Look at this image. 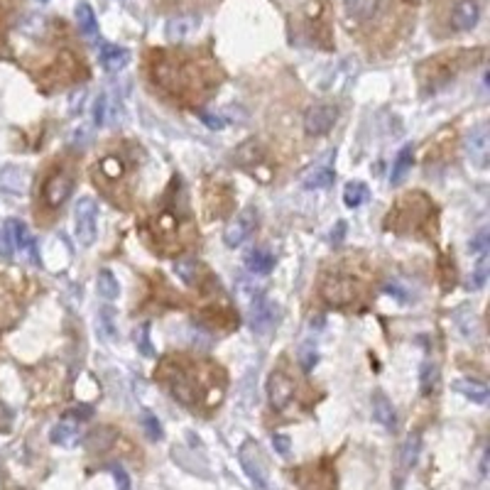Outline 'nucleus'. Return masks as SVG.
<instances>
[{"label":"nucleus","mask_w":490,"mask_h":490,"mask_svg":"<svg viewBox=\"0 0 490 490\" xmlns=\"http://www.w3.org/2000/svg\"><path fill=\"white\" fill-rule=\"evenodd\" d=\"M245 265H248V270L253 272V275H267V272L275 267V255L267 248H255L248 253Z\"/></svg>","instance_id":"obj_20"},{"label":"nucleus","mask_w":490,"mask_h":490,"mask_svg":"<svg viewBox=\"0 0 490 490\" xmlns=\"http://www.w3.org/2000/svg\"><path fill=\"white\" fill-rule=\"evenodd\" d=\"M28 182H30V176L22 170H15V167H8L3 179H0V184H3L8 192H15V194L25 192V189H28Z\"/></svg>","instance_id":"obj_25"},{"label":"nucleus","mask_w":490,"mask_h":490,"mask_svg":"<svg viewBox=\"0 0 490 490\" xmlns=\"http://www.w3.org/2000/svg\"><path fill=\"white\" fill-rule=\"evenodd\" d=\"M272 447H275V451L280 453V456H287L289 449H292V439L285 436V434H275L272 436Z\"/></svg>","instance_id":"obj_39"},{"label":"nucleus","mask_w":490,"mask_h":490,"mask_svg":"<svg viewBox=\"0 0 490 490\" xmlns=\"http://www.w3.org/2000/svg\"><path fill=\"white\" fill-rule=\"evenodd\" d=\"M91 414H94V409H91V407H76V409H72V412H69V417H74V419H79V422H83V419H88Z\"/></svg>","instance_id":"obj_43"},{"label":"nucleus","mask_w":490,"mask_h":490,"mask_svg":"<svg viewBox=\"0 0 490 490\" xmlns=\"http://www.w3.org/2000/svg\"><path fill=\"white\" fill-rule=\"evenodd\" d=\"M74 231H76L79 245H83V248L94 245L96 236H99V209H96V201L91 196H83L76 201V209H74Z\"/></svg>","instance_id":"obj_1"},{"label":"nucleus","mask_w":490,"mask_h":490,"mask_svg":"<svg viewBox=\"0 0 490 490\" xmlns=\"http://www.w3.org/2000/svg\"><path fill=\"white\" fill-rule=\"evenodd\" d=\"M258 226V209L255 206H245L236 214V218L231 221L223 231V243H226L228 248H238L243 243L248 241L250 233L255 231Z\"/></svg>","instance_id":"obj_3"},{"label":"nucleus","mask_w":490,"mask_h":490,"mask_svg":"<svg viewBox=\"0 0 490 490\" xmlns=\"http://www.w3.org/2000/svg\"><path fill=\"white\" fill-rule=\"evenodd\" d=\"M373 419L382 427V429L397 431V412H395V407H392L390 400H387V395L380 390L373 392Z\"/></svg>","instance_id":"obj_15"},{"label":"nucleus","mask_w":490,"mask_h":490,"mask_svg":"<svg viewBox=\"0 0 490 490\" xmlns=\"http://www.w3.org/2000/svg\"><path fill=\"white\" fill-rule=\"evenodd\" d=\"M165 373H167L165 375L167 387H170L172 395L182 405H187V407H194V402H196V385H194L192 375L184 373L179 365H170Z\"/></svg>","instance_id":"obj_6"},{"label":"nucleus","mask_w":490,"mask_h":490,"mask_svg":"<svg viewBox=\"0 0 490 490\" xmlns=\"http://www.w3.org/2000/svg\"><path fill=\"white\" fill-rule=\"evenodd\" d=\"M201 121H204V125H209L211 130H223L226 127V121H223V116H216V113H201Z\"/></svg>","instance_id":"obj_40"},{"label":"nucleus","mask_w":490,"mask_h":490,"mask_svg":"<svg viewBox=\"0 0 490 490\" xmlns=\"http://www.w3.org/2000/svg\"><path fill=\"white\" fill-rule=\"evenodd\" d=\"M154 81L167 91H182L187 86V72H182V64L174 59H160L154 64Z\"/></svg>","instance_id":"obj_10"},{"label":"nucleus","mask_w":490,"mask_h":490,"mask_svg":"<svg viewBox=\"0 0 490 490\" xmlns=\"http://www.w3.org/2000/svg\"><path fill=\"white\" fill-rule=\"evenodd\" d=\"M101 170H103V174L105 176H121V172H123V165L118 162V157H105L103 162H101Z\"/></svg>","instance_id":"obj_37"},{"label":"nucleus","mask_w":490,"mask_h":490,"mask_svg":"<svg viewBox=\"0 0 490 490\" xmlns=\"http://www.w3.org/2000/svg\"><path fill=\"white\" fill-rule=\"evenodd\" d=\"M198 28V17L196 15H176L170 17L165 25V37L170 42H184L189 39Z\"/></svg>","instance_id":"obj_14"},{"label":"nucleus","mask_w":490,"mask_h":490,"mask_svg":"<svg viewBox=\"0 0 490 490\" xmlns=\"http://www.w3.org/2000/svg\"><path fill=\"white\" fill-rule=\"evenodd\" d=\"M466 154L478 170H485L490 157V138H488V127L478 125L466 135Z\"/></svg>","instance_id":"obj_11"},{"label":"nucleus","mask_w":490,"mask_h":490,"mask_svg":"<svg viewBox=\"0 0 490 490\" xmlns=\"http://www.w3.org/2000/svg\"><path fill=\"white\" fill-rule=\"evenodd\" d=\"M488 275H490V258H488V253H485V255H480V260L473 267V275H471V289H480V287H485Z\"/></svg>","instance_id":"obj_29"},{"label":"nucleus","mask_w":490,"mask_h":490,"mask_svg":"<svg viewBox=\"0 0 490 490\" xmlns=\"http://www.w3.org/2000/svg\"><path fill=\"white\" fill-rule=\"evenodd\" d=\"M275 319H277V304H272L265 294H258V297L250 302V309H248L250 329L258 331V334H267V331L275 326Z\"/></svg>","instance_id":"obj_8"},{"label":"nucleus","mask_w":490,"mask_h":490,"mask_svg":"<svg viewBox=\"0 0 490 490\" xmlns=\"http://www.w3.org/2000/svg\"><path fill=\"white\" fill-rule=\"evenodd\" d=\"M140 351H143L145 356H152V348H150V338H147V326L140 329Z\"/></svg>","instance_id":"obj_42"},{"label":"nucleus","mask_w":490,"mask_h":490,"mask_svg":"<svg viewBox=\"0 0 490 490\" xmlns=\"http://www.w3.org/2000/svg\"><path fill=\"white\" fill-rule=\"evenodd\" d=\"M105 113H108V101H105V96L101 94L99 99H96V103H94V123L96 125H103Z\"/></svg>","instance_id":"obj_36"},{"label":"nucleus","mask_w":490,"mask_h":490,"mask_svg":"<svg viewBox=\"0 0 490 490\" xmlns=\"http://www.w3.org/2000/svg\"><path fill=\"white\" fill-rule=\"evenodd\" d=\"M412 165H414V147H412V145H405V147L400 150V154H397L395 165H392V174H390V184H392V187H400V184L407 179Z\"/></svg>","instance_id":"obj_19"},{"label":"nucleus","mask_w":490,"mask_h":490,"mask_svg":"<svg viewBox=\"0 0 490 490\" xmlns=\"http://www.w3.org/2000/svg\"><path fill=\"white\" fill-rule=\"evenodd\" d=\"M96 289H99V294L103 299H108V302H113V299L121 294V285H118L116 275L110 270H101L99 277H96Z\"/></svg>","instance_id":"obj_24"},{"label":"nucleus","mask_w":490,"mask_h":490,"mask_svg":"<svg viewBox=\"0 0 490 490\" xmlns=\"http://www.w3.org/2000/svg\"><path fill=\"white\" fill-rule=\"evenodd\" d=\"M480 20V6L476 0H456L451 8V28L458 32H469L478 25Z\"/></svg>","instance_id":"obj_12"},{"label":"nucleus","mask_w":490,"mask_h":490,"mask_svg":"<svg viewBox=\"0 0 490 490\" xmlns=\"http://www.w3.org/2000/svg\"><path fill=\"white\" fill-rule=\"evenodd\" d=\"M321 297L334 307H346L356 299V285L343 275H326L321 282Z\"/></svg>","instance_id":"obj_5"},{"label":"nucleus","mask_w":490,"mask_h":490,"mask_svg":"<svg viewBox=\"0 0 490 490\" xmlns=\"http://www.w3.org/2000/svg\"><path fill=\"white\" fill-rule=\"evenodd\" d=\"M267 397H270V405L275 409H287L294 400V380L285 370H275L267 380Z\"/></svg>","instance_id":"obj_7"},{"label":"nucleus","mask_w":490,"mask_h":490,"mask_svg":"<svg viewBox=\"0 0 490 490\" xmlns=\"http://www.w3.org/2000/svg\"><path fill=\"white\" fill-rule=\"evenodd\" d=\"M419 447H422V436L419 434H409V439L405 441L402 447V469H412L414 463H417V456H419Z\"/></svg>","instance_id":"obj_28"},{"label":"nucleus","mask_w":490,"mask_h":490,"mask_svg":"<svg viewBox=\"0 0 490 490\" xmlns=\"http://www.w3.org/2000/svg\"><path fill=\"white\" fill-rule=\"evenodd\" d=\"M6 236H8V241H10L12 248L25 250V253H30L34 260H37V250H34V241H32V236H30V228L25 226L20 218L6 221Z\"/></svg>","instance_id":"obj_13"},{"label":"nucleus","mask_w":490,"mask_h":490,"mask_svg":"<svg viewBox=\"0 0 490 490\" xmlns=\"http://www.w3.org/2000/svg\"><path fill=\"white\" fill-rule=\"evenodd\" d=\"M143 431H145V436H147L150 441H162V436H165L160 419L154 417L152 412H143Z\"/></svg>","instance_id":"obj_31"},{"label":"nucleus","mask_w":490,"mask_h":490,"mask_svg":"<svg viewBox=\"0 0 490 490\" xmlns=\"http://www.w3.org/2000/svg\"><path fill=\"white\" fill-rule=\"evenodd\" d=\"M453 390L461 392L466 400H471V402H476V405H485L490 400L488 385L480 380H471V378H461V380H456L453 382Z\"/></svg>","instance_id":"obj_18"},{"label":"nucleus","mask_w":490,"mask_h":490,"mask_svg":"<svg viewBox=\"0 0 490 490\" xmlns=\"http://www.w3.org/2000/svg\"><path fill=\"white\" fill-rule=\"evenodd\" d=\"M74 15H76L79 32H81L83 37H96V32H99V20H96L94 8L88 6V3H79Z\"/></svg>","instance_id":"obj_22"},{"label":"nucleus","mask_w":490,"mask_h":490,"mask_svg":"<svg viewBox=\"0 0 490 490\" xmlns=\"http://www.w3.org/2000/svg\"><path fill=\"white\" fill-rule=\"evenodd\" d=\"M365 196H368V189H365L363 182H348L346 189H343V204L348 209H358L365 201Z\"/></svg>","instance_id":"obj_26"},{"label":"nucleus","mask_w":490,"mask_h":490,"mask_svg":"<svg viewBox=\"0 0 490 490\" xmlns=\"http://www.w3.org/2000/svg\"><path fill=\"white\" fill-rule=\"evenodd\" d=\"M99 326H101V334H103L108 341H116L118 338V329H116V314H113V309L105 307L103 312L99 314Z\"/></svg>","instance_id":"obj_30"},{"label":"nucleus","mask_w":490,"mask_h":490,"mask_svg":"<svg viewBox=\"0 0 490 490\" xmlns=\"http://www.w3.org/2000/svg\"><path fill=\"white\" fill-rule=\"evenodd\" d=\"M334 179H336V174H334L331 167H314V170L302 179V184L304 189H329L331 184H334Z\"/></svg>","instance_id":"obj_23"},{"label":"nucleus","mask_w":490,"mask_h":490,"mask_svg":"<svg viewBox=\"0 0 490 490\" xmlns=\"http://www.w3.org/2000/svg\"><path fill=\"white\" fill-rule=\"evenodd\" d=\"M99 59H101V66H103L105 72L116 74V72H123L130 61V52L125 47H118V44H101V52H99Z\"/></svg>","instance_id":"obj_16"},{"label":"nucleus","mask_w":490,"mask_h":490,"mask_svg":"<svg viewBox=\"0 0 490 490\" xmlns=\"http://www.w3.org/2000/svg\"><path fill=\"white\" fill-rule=\"evenodd\" d=\"M316 360H319V353H316L314 343H302V348H299V363H302V368L309 373L316 365Z\"/></svg>","instance_id":"obj_34"},{"label":"nucleus","mask_w":490,"mask_h":490,"mask_svg":"<svg viewBox=\"0 0 490 490\" xmlns=\"http://www.w3.org/2000/svg\"><path fill=\"white\" fill-rule=\"evenodd\" d=\"M488 248H490V236H488V231H480L476 238H471L469 250H471L473 255H485V253H488Z\"/></svg>","instance_id":"obj_35"},{"label":"nucleus","mask_w":490,"mask_h":490,"mask_svg":"<svg viewBox=\"0 0 490 490\" xmlns=\"http://www.w3.org/2000/svg\"><path fill=\"white\" fill-rule=\"evenodd\" d=\"M343 8H346L348 17L363 22L380 10V0H343Z\"/></svg>","instance_id":"obj_21"},{"label":"nucleus","mask_w":490,"mask_h":490,"mask_svg":"<svg viewBox=\"0 0 490 490\" xmlns=\"http://www.w3.org/2000/svg\"><path fill=\"white\" fill-rule=\"evenodd\" d=\"M174 275L184 282V285H194L196 282V275H198V263L192 258H184L174 265Z\"/></svg>","instance_id":"obj_27"},{"label":"nucleus","mask_w":490,"mask_h":490,"mask_svg":"<svg viewBox=\"0 0 490 490\" xmlns=\"http://www.w3.org/2000/svg\"><path fill=\"white\" fill-rule=\"evenodd\" d=\"M81 436V429H79V422H72V419H61L52 427L50 439L57 447H74Z\"/></svg>","instance_id":"obj_17"},{"label":"nucleus","mask_w":490,"mask_h":490,"mask_svg":"<svg viewBox=\"0 0 490 490\" xmlns=\"http://www.w3.org/2000/svg\"><path fill=\"white\" fill-rule=\"evenodd\" d=\"M10 425H12V414H10V409H8L6 405L0 402V431L10 429Z\"/></svg>","instance_id":"obj_41"},{"label":"nucleus","mask_w":490,"mask_h":490,"mask_svg":"<svg viewBox=\"0 0 490 490\" xmlns=\"http://www.w3.org/2000/svg\"><path fill=\"white\" fill-rule=\"evenodd\" d=\"M72 189H74L72 174H66V172H54V174L44 182V192H42L44 204L50 206V209H59L66 198H69Z\"/></svg>","instance_id":"obj_9"},{"label":"nucleus","mask_w":490,"mask_h":490,"mask_svg":"<svg viewBox=\"0 0 490 490\" xmlns=\"http://www.w3.org/2000/svg\"><path fill=\"white\" fill-rule=\"evenodd\" d=\"M113 478H116V488L118 490H132L130 476L123 466H113Z\"/></svg>","instance_id":"obj_38"},{"label":"nucleus","mask_w":490,"mask_h":490,"mask_svg":"<svg viewBox=\"0 0 490 490\" xmlns=\"http://www.w3.org/2000/svg\"><path fill=\"white\" fill-rule=\"evenodd\" d=\"M343 236H346V221H341V223H336V233H334V236H331V238H334V243H338Z\"/></svg>","instance_id":"obj_44"},{"label":"nucleus","mask_w":490,"mask_h":490,"mask_svg":"<svg viewBox=\"0 0 490 490\" xmlns=\"http://www.w3.org/2000/svg\"><path fill=\"white\" fill-rule=\"evenodd\" d=\"M338 121V108L334 103H314L304 113V130L312 138H321Z\"/></svg>","instance_id":"obj_4"},{"label":"nucleus","mask_w":490,"mask_h":490,"mask_svg":"<svg viewBox=\"0 0 490 490\" xmlns=\"http://www.w3.org/2000/svg\"><path fill=\"white\" fill-rule=\"evenodd\" d=\"M113 439H116V434H113V429H96L94 434H91V439H88V444H91V449H99V451H103V449H108L110 444H113Z\"/></svg>","instance_id":"obj_33"},{"label":"nucleus","mask_w":490,"mask_h":490,"mask_svg":"<svg viewBox=\"0 0 490 490\" xmlns=\"http://www.w3.org/2000/svg\"><path fill=\"white\" fill-rule=\"evenodd\" d=\"M238 458H241V466L245 471L253 485L258 490H270V476H267V463H265V456L260 451V447L255 441H245L238 451Z\"/></svg>","instance_id":"obj_2"},{"label":"nucleus","mask_w":490,"mask_h":490,"mask_svg":"<svg viewBox=\"0 0 490 490\" xmlns=\"http://www.w3.org/2000/svg\"><path fill=\"white\" fill-rule=\"evenodd\" d=\"M436 382H439V370H436L434 363L427 360V363L422 365V395H431Z\"/></svg>","instance_id":"obj_32"}]
</instances>
